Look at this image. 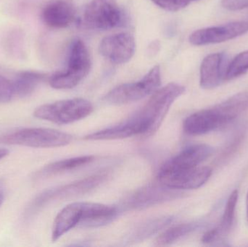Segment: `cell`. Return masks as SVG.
I'll return each instance as SVG.
<instances>
[{"mask_svg":"<svg viewBox=\"0 0 248 247\" xmlns=\"http://www.w3.org/2000/svg\"><path fill=\"white\" fill-rule=\"evenodd\" d=\"M248 111V91H243L211 108L200 110L184 121L185 131L190 136L206 134L237 118Z\"/></svg>","mask_w":248,"mask_h":247,"instance_id":"1","label":"cell"},{"mask_svg":"<svg viewBox=\"0 0 248 247\" xmlns=\"http://www.w3.org/2000/svg\"><path fill=\"white\" fill-rule=\"evenodd\" d=\"M185 91L183 86L170 83L152 94L150 100L135 114L144 127L142 136L149 137L157 132L172 104Z\"/></svg>","mask_w":248,"mask_h":247,"instance_id":"2","label":"cell"},{"mask_svg":"<svg viewBox=\"0 0 248 247\" xmlns=\"http://www.w3.org/2000/svg\"><path fill=\"white\" fill-rule=\"evenodd\" d=\"M91 66V58L85 44L76 39L70 46L66 69L49 76V85L55 89L74 88L90 73Z\"/></svg>","mask_w":248,"mask_h":247,"instance_id":"3","label":"cell"},{"mask_svg":"<svg viewBox=\"0 0 248 247\" xmlns=\"http://www.w3.org/2000/svg\"><path fill=\"white\" fill-rule=\"evenodd\" d=\"M72 140L69 133L45 128H23L0 136V144L33 148L61 147Z\"/></svg>","mask_w":248,"mask_h":247,"instance_id":"4","label":"cell"},{"mask_svg":"<svg viewBox=\"0 0 248 247\" xmlns=\"http://www.w3.org/2000/svg\"><path fill=\"white\" fill-rule=\"evenodd\" d=\"M93 110L94 107L88 100L74 98L43 104L35 110L33 116L55 124L65 125L88 117Z\"/></svg>","mask_w":248,"mask_h":247,"instance_id":"5","label":"cell"},{"mask_svg":"<svg viewBox=\"0 0 248 247\" xmlns=\"http://www.w3.org/2000/svg\"><path fill=\"white\" fill-rule=\"evenodd\" d=\"M160 84V68L155 65L140 81L122 84L113 88L105 96L103 101L113 105L134 102L153 94Z\"/></svg>","mask_w":248,"mask_h":247,"instance_id":"6","label":"cell"},{"mask_svg":"<svg viewBox=\"0 0 248 247\" xmlns=\"http://www.w3.org/2000/svg\"><path fill=\"white\" fill-rule=\"evenodd\" d=\"M108 174H99L76 182L44 191L31 203L26 215L31 216L51 202L84 194L97 188L107 179Z\"/></svg>","mask_w":248,"mask_h":247,"instance_id":"7","label":"cell"},{"mask_svg":"<svg viewBox=\"0 0 248 247\" xmlns=\"http://www.w3.org/2000/svg\"><path fill=\"white\" fill-rule=\"evenodd\" d=\"M125 15L116 0H93L83 14V26L94 30H109L123 26Z\"/></svg>","mask_w":248,"mask_h":247,"instance_id":"8","label":"cell"},{"mask_svg":"<svg viewBox=\"0 0 248 247\" xmlns=\"http://www.w3.org/2000/svg\"><path fill=\"white\" fill-rule=\"evenodd\" d=\"M212 174L208 167L192 168H169L162 167L158 174L159 182L169 189H196L205 184Z\"/></svg>","mask_w":248,"mask_h":247,"instance_id":"9","label":"cell"},{"mask_svg":"<svg viewBox=\"0 0 248 247\" xmlns=\"http://www.w3.org/2000/svg\"><path fill=\"white\" fill-rule=\"evenodd\" d=\"M248 32V21L232 22L222 26L199 29L190 35L189 40L195 46H204L227 42Z\"/></svg>","mask_w":248,"mask_h":247,"instance_id":"10","label":"cell"},{"mask_svg":"<svg viewBox=\"0 0 248 247\" xmlns=\"http://www.w3.org/2000/svg\"><path fill=\"white\" fill-rule=\"evenodd\" d=\"M135 49V39L127 32L106 36L99 46L102 56L116 65L128 62L134 56Z\"/></svg>","mask_w":248,"mask_h":247,"instance_id":"11","label":"cell"},{"mask_svg":"<svg viewBox=\"0 0 248 247\" xmlns=\"http://www.w3.org/2000/svg\"><path fill=\"white\" fill-rule=\"evenodd\" d=\"M227 56L224 53H214L204 58L201 66L200 84L204 89H213L225 81Z\"/></svg>","mask_w":248,"mask_h":247,"instance_id":"12","label":"cell"},{"mask_svg":"<svg viewBox=\"0 0 248 247\" xmlns=\"http://www.w3.org/2000/svg\"><path fill=\"white\" fill-rule=\"evenodd\" d=\"M42 18L45 25L52 29H65L76 19V9L68 0H55L44 7Z\"/></svg>","mask_w":248,"mask_h":247,"instance_id":"13","label":"cell"},{"mask_svg":"<svg viewBox=\"0 0 248 247\" xmlns=\"http://www.w3.org/2000/svg\"><path fill=\"white\" fill-rule=\"evenodd\" d=\"M143 133L144 128L142 124L134 115L116 126L90 133L86 136L84 139L90 141L116 140L132 137L137 135L143 136Z\"/></svg>","mask_w":248,"mask_h":247,"instance_id":"14","label":"cell"},{"mask_svg":"<svg viewBox=\"0 0 248 247\" xmlns=\"http://www.w3.org/2000/svg\"><path fill=\"white\" fill-rule=\"evenodd\" d=\"M214 152L209 145L200 144L184 149L177 155L168 161L163 167L169 168H192L199 166Z\"/></svg>","mask_w":248,"mask_h":247,"instance_id":"15","label":"cell"},{"mask_svg":"<svg viewBox=\"0 0 248 247\" xmlns=\"http://www.w3.org/2000/svg\"><path fill=\"white\" fill-rule=\"evenodd\" d=\"M83 208L84 203H71L58 213L52 226V242H56L65 233L78 227L82 218Z\"/></svg>","mask_w":248,"mask_h":247,"instance_id":"16","label":"cell"},{"mask_svg":"<svg viewBox=\"0 0 248 247\" xmlns=\"http://www.w3.org/2000/svg\"><path fill=\"white\" fill-rule=\"evenodd\" d=\"M117 209L100 203H84L82 218L78 228L92 229L105 226L117 216Z\"/></svg>","mask_w":248,"mask_h":247,"instance_id":"17","label":"cell"},{"mask_svg":"<svg viewBox=\"0 0 248 247\" xmlns=\"http://www.w3.org/2000/svg\"><path fill=\"white\" fill-rule=\"evenodd\" d=\"M237 200H238V191L234 190L230 194L227 200V205H226L219 226L204 234L202 238V243L206 245L214 243L218 239L225 237L230 233L234 223Z\"/></svg>","mask_w":248,"mask_h":247,"instance_id":"18","label":"cell"},{"mask_svg":"<svg viewBox=\"0 0 248 247\" xmlns=\"http://www.w3.org/2000/svg\"><path fill=\"white\" fill-rule=\"evenodd\" d=\"M94 156H81L77 158H69V159L62 160L52 162L49 165H45L42 169L35 174L34 179H43L48 177L53 176L57 174L67 172L80 167L84 166L90 162H93Z\"/></svg>","mask_w":248,"mask_h":247,"instance_id":"19","label":"cell"},{"mask_svg":"<svg viewBox=\"0 0 248 247\" xmlns=\"http://www.w3.org/2000/svg\"><path fill=\"white\" fill-rule=\"evenodd\" d=\"M47 78L46 74L36 71H23L13 80L15 97H29L33 94L38 86Z\"/></svg>","mask_w":248,"mask_h":247,"instance_id":"20","label":"cell"},{"mask_svg":"<svg viewBox=\"0 0 248 247\" xmlns=\"http://www.w3.org/2000/svg\"><path fill=\"white\" fill-rule=\"evenodd\" d=\"M195 229L194 224H181L163 232L155 240L157 246H167L174 243L183 236L189 234Z\"/></svg>","mask_w":248,"mask_h":247,"instance_id":"21","label":"cell"},{"mask_svg":"<svg viewBox=\"0 0 248 247\" xmlns=\"http://www.w3.org/2000/svg\"><path fill=\"white\" fill-rule=\"evenodd\" d=\"M248 71V50L237 55L227 65L225 81L235 79Z\"/></svg>","mask_w":248,"mask_h":247,"instance_id":"22","label":"cell"},{"mask_svg":"<svg viewBox=\"0 0 248 247\" xmlns=\"http://www.w3.org/2000/svg\"><path fill=\"white\" fill-rule=\"evenodd\" d=\"M157 7L169 12H176L198 0H151Z\"/></svg>","mask_w":248,"mask_h":247,"instance_id":"23","label":"cell"},{"mask_svg":"<svg viewBox=\"0 0 248 247\" xmlns=\"http://www.w3.org/2000/svg\"><path fill=\"white\" fill-rule=\"evenodd\" d=\"M15 97L13 81L0 75V103H7Z\"/></svg>","mask_w":248,"mask_h":247,"instance_id":"24","label":"cell"},{"mask_svg":"<svg viewBox=\"0 0 248 247\" xmlns=\"http://www.w3.org/2000/svg\"><path fill=\"white\" fill-rule=\"evenodd\" d=\"M223 7L231 11L243 10L248 7V0H222Z\"/></svg>","mask_w":248,"mask_h":247,"instance_id":"25","label":"cell"},{"mask_svg":"<svg viewBox=\"0 0 248 247\" xmlns=\"http://www.w3.org/2000/svg\"><path fill=\"white\" fill-rule=\"evenodd\" d=\"M9 155V151L4 148H0V160Z\"/></svg>","mask_w":248,"mask_h":247,"instance_id":"26","label":"cell"},{"mask_svg":"<svg viewBox=\"0 0 248 247\" xmlns=\"http://www.w3.org/2000/svg\"><path fill=\"white\" fill-rule=\"evenodd\" d=\"M4 200V188H3L2 185L0 183V207L2 204Z\"/></svg>","mask_w":248,"mask_h":247,"instance_id":"27","label":"cell"},{"mask_svg":"<svg viewBox=\"0 0 248 247\" xmlns=\"http://www.w3.org/2000/svg\"><path fill=\"white\" fill-rule=\"evenodd\" d=\"M246 206H247V216L248 220V191L247 194V199H246Z\"/></svg>","mask_w":248,"mask_h":247,"instance_id":"28","label":"cell"}]
</instances>
